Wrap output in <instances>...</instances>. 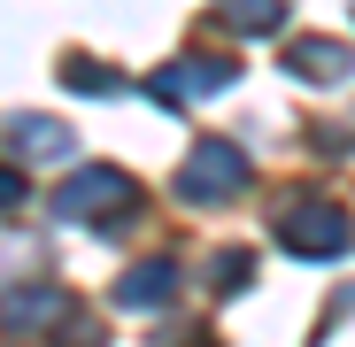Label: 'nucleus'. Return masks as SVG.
I'll return each instance as SVG.
<instances>
[{"mask_svg": "<svg viewBox=\"0 0 355 347\" xmlns=\"http://www.w3.org/2000/svg\"><path fill=\"white\" fill-rule=\"evenodd\" d=\"M132 201H139V186L124 178V170H78V178L54 193V208H62L70 224H116Z\"/></svg>", "mask_w": 355, "mask_h": 347, "instance_id": "nucleus-1", "label": "nucleus"}, {"mask_svg": "<svg viewBox=\"0 0 355 347\" xmlns=\"http://www.w3.org/2000/svg\"><path fill=\"white\" fill-rule=\"evenodd\" d=\"M278 247H286V255L332 263V255L347 247V216H332L324 201H293V208H278Z\"/></svg>", "mask_w": 355, "mask_h": 347, "instance_id": "nucleus-2", "label": "nucleus"}, {"mask_svg": "<svg viewBox=\"0 0 355 347\" xmlns=\"http://www.w3.org/2000/svg\"><path fill=\"white\" fill-rule=\"evenodd\" d=\"M240 186H248V154L240 147H201L186 170H178V193H186V201H224Z\"/></svg>", "mask_w": 355, "mask_h": 347, "instance_id": "nucleus-3", "label": "nucleus"}, {"mask_svg": "<svg viewBox=\"0 0 355 347\" xmlns=\"http://www.w3.org/2000/svg\"><path fill=\"white\" fill-rule=\"evenodd\" d=\"M232 85V62H178V70H162L155 78V100H193V93H224Z\"/></svg>", "mask_w": 355, "mask_h": 347, "instance_id": "nucleus-4", "label": "nucleus"}, {"mask_svg": "<svg viewBox=\"0 0 355 347\" xmlns=\"http://www.w3.org/2000/svg\"><path fill=\"white\" fill-rule=\"evenodd\" d=\"M8 139H16V154H31V162L70 154V132L54 124V116H16V124H8Z\"/></svg>", "mask_w": 355, "mask_h": 347, "instance_id": "nucleus-5", "label": "nucleus"}, {"mask_svg": "<svg viewBox=\"0 0 355 347\" xmlns=\"http://www.w3.org/2000/svg\"><path fill=\"white\" fill-rule=\"evenodd\" d=\"M170 285H178L170 263H139L124 285H116V301H124V309H162V301H170Z\"/></svg>", "mask_w": 355, "mask_h": 347, "instance_id": "nucleus-6", "label": "nucleus"}, {"mask_svg": "<svg viewBox=\"0 0 355 347\" xmlns=\"http://www.w3.org/2000/svg\"><path fill=\"white\" fill-rule=\"evenodd\" d=\"M293 70H309V78H347V46H332V39H302V46H293Z\"/></svg>", "mask_w": 355, "mask_h": 347, "instance_id": "nucleus-7", "label": "nucleus"}, {"mask_svg": "<svg viewBox=\"0 0 355 347\" xmlns=\"http://www.w3.org/2000/svg\"><path fill=\"white\" fill-rule=\"evenodd\" d=\"M46 317H70V301L39 285V294H8V324H46Z\"/></svg>", "mask_w": 355, "mask_h": 347, "instance_id": "nucleus-8", "label": "nucleus"}, {"mask_svg": "<svg viewBox=\"0 0 355 347\" xmlns=\"http://www.w3.org/2000/svg\"><path fill=\"white\" fill-rule=\"evenodd\" d=\"M224 16H232V31H270L278 0H224Z\"/></svg>", "mask_w": 355, "mask_h": 347, "instance_id": "nucleus-9", "label": "nucleus"}, {"mask_svg": "<svg viewBox=\"0 0 355 347\" xmlns=\"http://www.w3.org/2000/svg\"><path fill=\"white\" fill-rule=\"evenodd\" d=\"M62 78L78 93H116V70H101V62H62Z\"/></svg>", "mask_w": 355, "mask_h": 347, "instance_id": "nucleus-10", "label": "nucleus"}, {"mask_svg": "<svg viewBox=\"0 0 355 347\" xmlns=\"http://www.w3.org/2000/svg\"><path fill=\"white\" fill-rule=\"evenodd\" d=\"M8 208H24V178H16V170H0V216H8Z\"/></svg>", "mask_w": 355, "mask_h": 347, "instance_id": "nucleus-11", "label": "nucleus"}]
</instances>
